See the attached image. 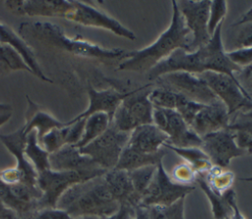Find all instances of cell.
I'll list each match as a JSON object with an SVG mask.
<instances>
[{"label": "cell", "instance_id": "1", "mask_svg": "<svg viewBox=\"0 0 252 219\" xmlns=\"http://www.w3.org/2000/svg\"><path fill=\"white\" fill-rule=\"evenodd\" d=\"M222 23L219 25L210 41L194 51L177 49L148 72V77L156 81L159 76L172 72H188L200 75L204 72L221 73L235 79L234 74L241 68L227 57L221 38Z\"/></svg>", "mask_w": 252, "mask_h": 219}, {"label": "cell", "instance_id": "2", "mask_svg": "<svg viewBox=\"0 0 252 219\" xmlns=\"http://www.w3.org/2000/svg\"><path fill=\"white\" fill-rule=\"evenodd\" d=\"M171 4L172 16L168 27L149 46L139 50L126 51L123 60L119 63V70L137 73L149 72L175 50L190 51L191 32L185 25L176 1H171Z\"/></svg>", "mask_w": 252, "mask_h": 219}, {"label": "cell", "instance_id": "3", "mask_svg": "<svg viewBox=\"0 0 252 219\" xmlns=\"http://www.w3.org/2000/svg\"><path fill=\"white\" fill-rule=\"evenodd\" d=\"M19 34L23 38H32L46 47L88 59L121 61L126 52L121 48H104L79 36L70 37L62 27L48 22L23 23L19 27Z\"/></svg>", "mask_w": 252, "mask_h": 219}, {"label": "cell", "instance_id": "4", "mask_svg": "<svg viewBox=\"0 0 252 219\" xmlns=\"http://www.w3.org/2000/svg\"><path fill=\"white\" fill-rule=\"evenodd\" d=\"M56 207L66 211L72 219L102 218L115 213L120 204L111 195L102 175L71 187L59 198Z\"/></svg>", "mask_w": 252, "mask_h": 219}, {"label": "cell", "instance_id": "5", "mask_svg": "<svg viewBox=\"0 0 252 219\" xmlns=\"http://www.w3.org/2000/svg\"><path fill=\"white\" fill-rule=\"evenodd\" d=\"M106 170L97 168L88 171H54L45 170L37 176V186L41 192L38 201L39 209L56 207L62 194L76 184L104 175Z\"/></svg>", "mask_w": 252, "mask_h": 219}, {"label": "cell", "instance_id": "6", "mask_svg": "<svg viewBox=\"0 0 252 219\" xmlns=\"http://www.w3.org/2000/svg\"><path fill=\"white\" fill-rule=\"evenodd\" d=\"M148 85L133 89L122 100L112 117L111 126L120 132L131 133L140 126L153 124L154 106L149 100L150 91H143Z\"/></svg>", "mask_w": 252, "mask_h": 219}, {"label": "cell", "instance_id": "7", "mask_svg": "<svg viewBox=\"0 0 252 219\" xmlns=\"http://www.w3.org/2000/svg\"><path fill=\"white\" fill-rule=\"evenodd\" d=\"M129 136L130 133L120 132L110 125L102 135L79 150L100 168L108 171L116 167L120 155L128 143Z\"/></svg>", "mask_w": 252, "mask_h": 219}, {"label": "cell", "instance_id": "8", "mask_svg": "<svg viewBox=\"0 0 252 219\" xmlns=\"http://www.w3.org/2000/svg\"><path fill=\"white\" fill-rule=\"evenodd\" d=\"M155 82L158 86L168 88L185 98L210 105L220 101L210 89L200 75L188 72H172L159 76Z\"/></svg>", "mask_w": 252, "mask_h": 219}, {"label": "cell", "instance_id": "9", "mask_svg": "<svg viewBox=\"0 0 252 219\" xmlns=\"http://www.w3.org/2000/svg\"><path fill=\"white\" fill-rule=\"evenodd\" d=\"M195 190L193 185H180L172 181L162 162L157 166L155 176L146 190L140 205L149 207L154 205H169L185 198Z\"/></svg>", "mask_w": 252, "mask_h": 219}, {"label": "cell", "instance_id": "10", "mask_svg": "<svg viewBox=\"0 0 252 219\" xmlns=\"http://www.w3.org/2000/svg\"><path fill=\"white\" fill-rule=\"evenodd\" d=\"M153 124L167 136V144L175 147H201L202 137L175 110L154 107Z\"/></svg>", "mask_w": 252, "mask_h": 219}, {"label": "cell", "instance_id": "11", "mask_svg": "<svg viewBox=\"0 0 252 219\" xmlns=\"http://www.w3.org/2000/svg\"><path fill=\"white\" fill-rule=\"evenodd\" d=\"M72 9L66 16V20L75 22L85 27H92L106 29L112 33L129 39L135 40V33L123 26L119 21L107 15L103 11L93 7L82 1L72 0Z\"/></svg>", "mask_w": 252, "mask_h": 219}, {"label": "cell", "instance_id": "12", "mask_svg": "<svg viewBox=\"0 0 252 219\" xmlns=\"http://www.w3.org/2000/svg\"><path fill=\"white\" fill-rule=\"evenodd\" d=\"M179 12L184 19L187 28L191 32L190 51L206 45L211 34L208 30L210 0H181L176 1Z\"/></svg>", "mask_w": 252, "mask_h": 219}, {"label": "cell", "instance_id": "13", "mask_svg": "<svg viewBox=\"0 0 252 219\" xmlns=\"http://www.w3.org/2000/svg\"><path fill=\"white\" fill-rule=\"evenodd\" d=\"M200 76L214 94L225 105L230 116L245 109L251 102L238 82L229 76L211 71L204 72Z\"/></svg>", "mask_w": 252, "mask_h": 219}, {"label": "cell", "instance_id": "14", "mask_svg": "<svg viewBox=\"0 0 252 219\" xmlns=\"http://www.w3.org/2000/svg\"><path fill=\"white\" fill-rule=\"evenodd\" d=\"M201 149L215 166L227 168L232 159L245 155L234 139L229 129H223L202 137Z\"/></svg>", "mask_w": 252, "mask_h": 219}, {"label": "cell", "instance_id": "15", "mask_svg": "<svg viewBox=\"0 0 252 219\" xmlns=\"http://www.w3.org/2000/svg\"><path fill=\"white\" fill-rule=\"evenodd\" d=\"M26 137L24 126L11 134H0V140L7 150L16 158L15 169L21 176L22 183L31 188H38L35 169L25 155Z\"/></svg>", "mask_w": 252, "mask_h": 219}, {"label": "cell", "instance_id": "16", "mask_svg": "<svg viewBox=\"0 0 252 219\" xmlns=\"http://www.w3.org/2000/svg\"><path fill=\"white\" fill-rule=\"evenodd\" d=\"M88 95H89V106L88 108L74 117L72 120L66 122L67 124H72L76 121L82 120V119H87L89 116L98 113V112H103L106 113L109 118L112 121V117L122 102V100L127 97L132 90L130 91H125V90H118L114 87H110L107 89H95L94 87L92 86V84L88 85Z\"/></svg>", "mask_w": 252, "mask_h": 219}, {"label": "cell", "instance_id": "17", "mask_svg": "<svg viewBox=\"0 0 252 219\" xmlns=\"http://www.w3.org/2000/svg\"><path fill=\"white\" fill-rule=\"evenodd\" d=\"M6 7L17 15L31 17H58L65 19L72 9V2L67 0H10Z\"/></svg>", "mask_w": 252, "mask_h": 219}, {"label": "cell", "instance_id": "18", "mask_svg": "<svg viewBox=\"0 0 252 219\" xmlns=\"http://www.w3.org/2000/svg\"><path fill=\"white\" fill-rule=\"evenodd\" d=\"M230 115L227 108L221 102H216L210 105H203L190 122L191 129L200 137L208 134L227 129Z\"/></svg>", "mask_w": 252, "mask_h": 219}, {"label": "cell", "instance_id": "19", "mask_svg": "<svg viewBox=\"0 0 252 219\" xmlns=\"http://www.w3.org/2000/svg\"><path fill=\"white\" fill-rule=\"evenodd\" d=\"M103 179L111 195L120 205L132 208L140 205L141 197L134 190L128 171L114 168L106 171Z\"/></svg>", "mask_w": 252, "mask_h": 219}, {"label": "cell", "instance_id": "20", "mask_svg": "<svg viewBox=\"0 0 252 219\" xmlns=\"http://www.w3.org/2000/svg\"><path fill=\"white\" fill-rule=\"evenodd\" d=\"M49 166L54 171H88L100 168L72 144H65L59 150L49 154Z\"/></svg>", "mask_w": 252, "mask_h": 219}, {"label": "cell", "instance_id": "21", "mask_svg": "<svg viewBox=\"0 0 252 219\" xmlns=\"http://www.w3.org/2000/svg\"><path fill=\"white\" fill-rule=\"evenodd\" d=\"M0 44L9 45L15 51H17L24 59L27 66L31 69L32 74L40 79L43 82H53L41 70L39 64L36 61L35 55L26 40L18 33H16L9 26L4 24L0 20Z\"/></svg>", "mask_w": 252, "mask_h": 219}, {"label": "cell", "instance_id": "22", "mask_svg": "<svg viewBox=\"0 0 252 219\" xmlns=\"http://www.w3.org/2000/svg\"><path fill=\"white\" fill-rule=\"evenodd\" d=\"M168 141L167 136L156 125H143L130 133L126 146L144 153H156Z\"/></svg>", "mask_w": 252, "mask_h": 219}, {"label": "cell", "instance_id": "23", "mask_svg": "<svg viewBox=\"0 0 252 219\" xmlns=\"http://www.w3.org/2000/svg\"><path fill=\"white\" fill-rule=\"evenodd\" d=\"M27 100L28 107L25 113L26 122L25 125H23L26 135L35 130L39 142L45 134L53 129L62 128L66 125L65 123L57 120L40 106L35 104L29 96H27Z\"/></svg>", "mask_w": 252, "mask_h": 219}, {"label": "cell", "instance_id": "24", "mask_svg": "<svg viewBox=\"0 0 252 219\" xmlns=\"http://www.w3.org/2000/svg\"><path fill=\"white\" fill-rule=\"evenodd\" d=\"M233 115L227 129L232 132L237 146L252 155V110L243 109Z\"/></svg>", "mask_w": 252, "mask_h": 219}, {"label": "cell", "instance_id": "25", "mask_svg": "<svg viewBox=\"0 0 252 219\" xmlns=\"http://www.w3.org/2000/svg\"><path fill=\"white\" fill-rule=\"evenodd\" d=\"M165 154L166 148L164 147L156 153H144L125 146L115 169L132 171L147 166H158L162 162Z\"/></svg>", "mask_w": 252, "mask_h": 219}, {"label": "cell", "instance_id": "26", "mask_svg": "<svg viewBox=\"0 0 252 219\" xmlns=\"http://www.w3.org/2000/svg\"><path fill=\"white\" fill-rule=\"evenodd\" d=\"M25 155L37 174L50 169L49 153L38 142L35 130L30 132L26 137Z\"/></svg>", "mask_w": 252, "mask_h": 219}, {"label": "cell", "instance_id": "27", "mask_svg": "<svg viewBox=\"0 0 252 219\" xmlns=\"http://www.w3.org/2000/svg\"><path fill=\"white\" fill-rule=\"evenodd\" d=\"M163 147L183 158L185 162L195 170L197 175H205L213 166L209 157L201 147H175L167 143H164Z\"/></svg>", "mask_w": 252, "mask_h": 219}, {"label": "cell", "instance_id": "28", "mask_svg": "<svg viewBox=\"0 0 252 219\" xmlns=\"http://www.w3.org/2000/svg\"><path fill=\"white\" fill-rule=\"evenodd\" d=\"M195 183L199 186L202 192L207 196L210 204L214 219H229L231 215V206L222 194L216 192L207 183L202 175H197Z\"/></svg>", "mask_w": 252, "mask_h": 219}, {"label": "cell", "instance_id": "29", "mask_svg": "<svg viewBox=\"0 0 252 219\" xmlns=\"http://www.w3.org/2000/svg\"><path fill=\"white\" fill-rule=\"evenodd\" d=\"M111 119L106 113L98 112L89 116L85 121L84 131L80 141L75 145L82 148L102 135L110 126Z\"/></svg>", "mask_w": 252, "mask_h": 219}, {"label": "cell", "instance_id": "30", "mask_svg": "<svg viewBox=\"0 0 252 219\" xmlns=\"http://www.w3.org/2000/svg\"><path fill=\"white\" fill-rule=\"evenodd\" d=\"M202 176H204L209 186L219 194H223L225 192L232 189L235 179L233 172L227 170V168H221L215 165Z\"/></svg>", "mask_w": 252, "mask_h": 219}, {"label": "cell", "instance_id": "31", "mask_svg": "<svg viewBox=\"0 0 252 219\" xmlns=\"http://www.w3.org/2000/svg\"><path fill=\"white\" fill-rule=\"evenodd\" d=\"M185 97L168 88L156 86L149 92V100L155 108L175 110L184 101Z\"/></svg>", "mask_w": 252, "mask_h": 219}, {"label": "cell", "instance_id": "32", "mask_svg": "<svg viewBox=\"0 0 252 219\" xmlns=\"http://www.w3.org/2000/svg\"><path fill=\"white\" fill-rule=\"evenodd\" d=\"M185 198H181L169 205H154L146 207L150 219H185Z\"/></svg>", "mask_w": 252, "mask_h": 219}, {"label": "cell", "instance_id": "33", "mask_svg": "<svg viewBox=\"0 0 252 219\" xmlns=\"http://www.w3.org/2000/svg\"><path fill=\"white\" fill-rule=\"evenodd\" d=\"M157 166H147L132 171H128L134 190L136 193L141 197V201L146 190L148 189L149 185L151 184L155 176Z\"/></svg>", "mask_w": 252, "mask_h": 219}, {"label": "cell", "instance_id": "34", "mask_svg": "<svg viewBox=\"0 0 252 219\" xmlns=\"http://www.w3.org/2000/svg\"><path fill=\"white\" fill-rule=\"evenodd\" d=\"M66 124V123H65ZM68 125H65L62 128L53 129L43 136L39 141L40 145L49 153H53L59 150L66 144L67 135H68Z\"/></svg>", "mask_w": 252, "mask_h": 219}, {"label": "cell", "instance_id": "35", "mask_svg": "<svg viewBox=\"0 0 252 219\" xmlns=\"http://www.w3.org/2000/svg\"><path fill=\"white\" fill-rule=\"evenodd\" d=\"M227 12V2L224 0H214L211 1L210 10H209V22H208V30L211 34L215 32L216 28L223 23V19Z\"/></svg>", "mask_w": 252, "mask_h": 219}, {"label": "cell", "instance_id": "36", "mask_svg": "<svg viewBox=\"0 0 252 219\" xmlns=\"http://www.w3.org/2000/svg\"><path fill=\"white\" fill-rule=\"evenodd\" d=\"M2 54H3V66L13 70V71H19L24 70L32 74L31 69L27 66L24 59L21 57V55L15 51L12 47L9 45L2 44Z\"/></svg>", "mask_w": 252, "mask_h": 219}, {"label": "cell", "instance_id": "37", "mask_svg": "<svg viewBox=\"0 0 252 219\" xmlns=\"http://www.w3.org/2000/svg\"><path fill=\"white\" fill-rule=\"evenodd\" d=\"M172 181H174L177 184L180 185H192V183H195V180L197 178V173L195 170L186 162L180 163L176 165L169 175Z\"/></svg>", "mask_w": 252, "mask_h": 219}, {"label": "cell", "instance_id": "38", "mask_svg": "<svg viewBox=\"0 0 252 219\" xmlns=\"http://www.w3.org/2000/svg\"><path fill=\"white\" fill-rule=\"evenodd\" d=\"M229 60L239 68L246 67L252 63V47L233 49L226 52Z\"/></svg>", "mask_w": 252, "mask_h": 219}, {"label": "cell", "instance_id": "39", "mask_svg": "<svg viewBox=\"0 0 252 219\" xmlns=\"http://www.w3.org/2000/svg\"><path fill=\"white\" fill-rule=\"evenodd\" d=\"M234 77L246 93L248 99L252 102V63L241 68L237 73L234 74Z\"/></svg>", "mask_w": 252, "mask_h": 219}, {"label": "cell", "instance_id": "40", "mask_svg": "<svg viewBox=\"0 0 252 219\" xmlns=\"http://www.w3.org/2000/svg\"><path fill=\"white\" fill-rule=\"evenodd\" d=\"M238 27L240 28L234 39L235 49L252 47V23H246Z\"/></svg>", "mask_w": 252, "mask_h": 219}, {"label": "cell", "instance_id": "41", "mask_svg": "<svg viewBox=\"0 0 252 219\" xmlns=\"http://www.w3.org/2000/svg\"><path fill=\"white\" fill-rule=\"evenodd\" d=\"M31 219H72L70 215L58 207H45L37 210Z\"/></svg>", "mask_w": 252, "mask_h": 219}, {"label": "cell", "instance_id": "42", "mask_svg": "<svg viewBox=\"0 0 252 219\" xmlns=\"http://www.w3.org/2000/svg\"><path fill=\"white\" fill-rule=\"evenodd\" d=\"M85 121L86 119H82L79 121H76L72 124H67L69 129H68V135H67V139H66V144H72V145H76L83 135V131H84V126H85Z\"/></svg>", "mask_w": 252, "mask_h": 219}, {"label": "cell", "instance_id": "43", "mask_svg": "<svg viewBox=\"0 0 252 219\" xmlns=\"http://www.w3.org/2000/svg\"><path fill=\"white\" fill-rule=\"evenodd\" d=\"M222 195L225 197V199L231 206L232 211H231V215H230L229 219H246L238 207V204L236 201V194H235V192L233 191V189L228 190Z\"/></svg>", "mask_w": 252, "mask_h": 219}, {"label": "cell", "instance_id": "44", "mask_svg": "<svg viewBox=\"0 0 252 219\" xmlns=\"http://www.w3.org/2000/svg\"><path fill=\"white\" fill-rule=\"evenodd\" d=\"M133 213V208L127 205H120L119 209L112 215L102 217L100 219H130Z\"/></svg>", "mask_w": 252, "mask_h": 219}, {"label": "cell", "instance_id": "45", "mask_svg": "<svg viewBox=\"0 0 252 219\" xmlns=\"http://www.w3.org/2000/svg\"><path fill=\"white\" fill-rule=\"evenodd\" d=\"M0 219H22L18 213L0 200Z\"/></svg>", "mask_w": 252, "mask_h": 219}, {"label": "cell", "instance_id": "46", "mask_svg": "<svg viewBox=\"0 0 252 219\" xmlns=\"http://www.w3.org/2000/svg\"><path fill=\"white\" fill-rule=\"evenodd\" d=\"M130 219H150L148 209L142 205H138L134 207L133 213Z\"/></svg>", "mask_w": 252, "mask_h": 219}, {"label": "cell", "instance_id": "47", "mask_svg": "<svg viewBox=\"0 0 252 219\" xmlns=\"http://www.w3.org/2000/svg\"><path fill=\"white\" fill-rule=\"evenodd\" d=\"M246 23H252V8H250L248 11H246L239 20H237L234 24H232V27H238L240 25L246 24Z\"/></svg>", "mask_w": 252, "mask_h": 219}, {"label": "cell", "instance_id": "48", "mask_svg": "<svg viewBox=\"0 0 252 219\" xmlns=\"http://www.w3.org/2000/svg\"><path fill=\"white\" fill-rule=\"evenodd\" d=\"M7 112H12V107L8 104L0 103V114L7 113Z\"/></svg>", "mask_w": 252, "mask_h": 219}, {"label": "cell", "instance_id": "49", "mask_svg": "<svg viewBox=\"0 0 252 219\" xmlns=\"http://www.w3.org/2000/svg\"><path fill=\"white\" fill-rule=\"evenodd\" d=\"M240 180H241V181H243V182H249V183H252V176L244 177V178H241Z\"/></svg>", "mask_w": 252, "mask_h": 219}, {"label": "cell", "instance_id": "50", "mask_svg": "<svg viewBox=\"0 0 252 219\" xmlns=\"http://www.w3.org/2000/svg\"><path fill=\"white\" fill-rule=\"evenodd\" d=\"M78 219H100V218H98L96 216H83V217L78 218Z\"/></svg>", "mask_w": 252, "mask_h": 219}, {"label": "cell", "instance_id": "51", "mask_svg": "<svg viewBox=\"0 0 252 219\" xmlns=\"http://www.w3.org/2000/svg\"><path fill=\"white\" fill-rule=\"evenodd\" d=\"M245 109H251V110H252V102H249V103L247 104V106L245 107Z\"/></svg>", "mask_w": 252, "mask_h": 219}]
</instances>
